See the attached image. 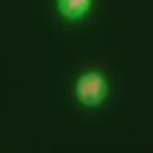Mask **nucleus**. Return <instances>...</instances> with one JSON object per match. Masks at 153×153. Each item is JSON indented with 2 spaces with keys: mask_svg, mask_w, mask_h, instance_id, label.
Segmentation results:
<instances>
[{
  "mask_svg": "<svg viewBox=\"0 0 153 153\" xmlns=\"http://www.w3.org/2000/svg\"><path fill=\"white\" fill-rule=\"evenodd\" d=\"M76 99L87 107H95L99 105L107 95V83L104 76L97 71H88L83 73L75 85Z\"/></svg>",
  "mask_w": 153,
  "mask_h": 153,
  "instance_id": "f257e3e1",
  "label": "nucleus"
},
{
  "mask_svg": "<svg viewBox=\"0 0 153 153\" xmlns=\"http://www.w3.org/2000/svg\"><path fill=\"white\" fill-rule=\"evenodd\" d=\"M90 4L92 0H58V10L63 17L76 21L88 12Z\"/></svg>",
  "mask_w": 153,
  "mask_h": 153,
  "instance_id": "f03ea898",
  "label": "nucleus"
}]
</instances>
